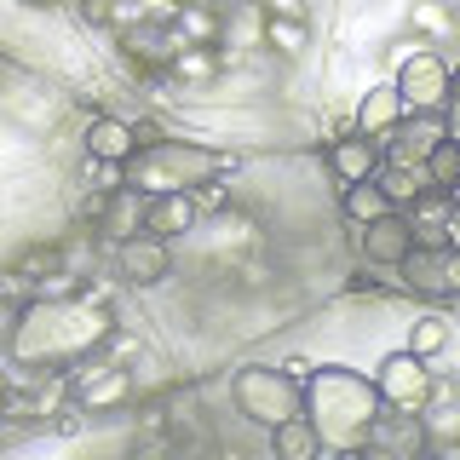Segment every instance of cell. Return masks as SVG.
<instances>
[{
  "label": "cell",
  "mask_w": 460,
  "mask_h": 460,
  "mask_svg": "<svg viewBox=\"0 0 460 460\" xmlns=\"http://www.w3.org/2000/svg\"><path fill=\"white\" fill-rule=\"evenodd\" d=\"M426 172H431V184H438V190H455V184H460V138H443L438 150H431Z\"/></svg>",
  "instance_id": "26"
},
{
  "label": "cell",
  "mask_w": 460,
  "mask_h": 460,
  "mask_svg": "<svg viewBox=\"0 0 460 460\" xmlns=\"http://www.w3.org/2000/svg\"><path fill=\"white\" fill-rule=\"evenodd\" d=\"M455 98H460V69H455Z\"/></svg>",
  "instance_id": "33"
},
{
  "label": "cell",
  "mask_w": 460,
  "mask_h": 460,
  "mask_svg": "<svg viewBox=\"0 0 460 460\" xmlns=\"http://www.w3.org/2000/svg\"><path fill=\"white\" fill-rule=\"evenodd\" d=\"M115 277L127 288H155L172 277V242L155 236V230H138V236L115 242Z\"/></svg>",
  "instance_id": "11"
},
{
  "label": "cell",
  "mask_w": 460,
  "mask_h": 460,
  "mask_svg": "<svg viewBox=\"0 0 460 460\" xmlns=\"http://www.w3.org/2000/svg\"><path fill=\"white\" fill-rule=\"evenodd\" d=\"M340 208H345L351 225H368V219H385L397 201H392V190H385L380 179H363V184H345L340 190Z\"/></svg>",
  "instance_id": "21"
},
{
  "label": "cell",
  "mask_w": 460,
  "mask_h": 460,
  "mask_svg": "<svg viewBox=\"0 0 460 460\" xmlns=\"http://www.w3.org/2000/svg\"><path fill=\"white\" fill-rule=\"evenodd\" d=\"M449 201H455V219H460V184H455V190H449Z\"/></svg>",
  "instance_id": "32"
},
{
  "label": "cell",
  "mask_w": 460,
  "mask_h": 460,
  "mask_svg": "<svg viewBox=\"0 0 460 460\" xmlns=\"http://www.w3.org/2000/svg\"><path fill=\"white\" fill-rule=\"evenodd\" d=\"M414 29H426V35H443V29H449V12H443L438 0H414Z\"/></svg>",
  "instance_id": "27"
},
{
  "label": "cell",
  "mask_w": 460,
  "mask_h": 460,
  "mask_svg": "<svg viewBox=\"0 0 460 460\" xmlns=\"http://www.w3.org/2000/svg\"><path fill=\"white\" fill-rule=\"evenodd\" d=\"M69 397H75L81 414H110L133 397V368L110 363V351H98L81 368H69Z\"/></svg>",
  "instance_id": "7"
},
{
  "label": "cell",
  "mask_w": 460,
  "mask_h": 460,
  "mask_svg": "<svg viewBox=\"0 0 460 460\" xmlns=\"http://www.w3.org/2000/svg\"><path fill=\"white\" fill-rule=\"evenodd\" d=\"M414 248V225H409V213L392 208L385 219H368V225H357V259L374 270H397L402 259H409Z\"/></svg>",
  "instance_id": "12"
},
{
  "label": "cell",
  "mask_w": 460,
  "mask_h": 460,
  "mask_svg": "<svg viewBox=\"0 0 460 460\" xmlns=\"http://www.w3.org/2000/svg\"><path fill=\"white\" fill-rule=\"evenodd\" d=\"M409 115V104H402V93H397V81H380V86H368L363 93V104H357V133H368V138H385L392 127Z\"/></svg>",
  "instance_id": "18"
},
{
  "label": "cell",
  "mask_w": 460,
  "mask_h": 460,
  "mask_svg": "<svg viewBox=\"0 0 460 460\" xmlns=\"http://www.w3.org/2000/svg\"><path fill=\"white\" fill-rule=\"evenodd\" d=\"M374 179H380L385 190H392L397 208H409L414 196H426V190H431V172H426V167H392V162H385L380 172H374Z\"/></svg>",
  "instance_id": "24"
},
{
  "label": "cell",
  "mask_w": 460,
  "mask_h": 460,
  "mask_svg": "<svg viewBox=\"0 0 460 460\" xmlns=\"http://www.w3.org/2000/svg\"><path fill=\"white\" fill-rule=\"evenodd\" d=\"M201 219V190H172V196H150V213H144V230H155V236H184V230H196Z\"/></svg>",
  "instance_id": "17"
},
{
  "label": "cell",
  "mask_w": 460,
  "mask_h": 460,
  "mask_svg": "<svg viewBox=\"0 0 460 460\" xmlns=\"http://www.w3.org/2000/svg\"><path fill=\"white\" fill-rule=\"evenodd\" d=\"M253 6L265 12V18H311L305 0H253Z\"/></svg>",
  "instance_id": "28"
},
{
  "label": "cell",
  "mask_w": 460,
  "mask_h": 460,
  "mask_svg": "<svg viewBox=\"0 0 460 460\" xmlns=\"http://www.w3.org/2000/svg\"><path fill=\"white\" fill-rule=\"evenodd\" d=\"M270 449L282 460H311V455H323V431H316L311 414H294V420L270 426Z\"/></svg>",
  "instance_id": "20"
},
{
  "label": "cell",
  "mask_w": 460,
  "mask_h": 460,
  "mask_svg": "<svg viewBox=\"0 0 460 460\" xmlns=\"http://www.w3.org/2000/svg\"><path fill=\"white\" fill-rule=\"evenodd\" d=\"M259 47H270L282 58H299L311 47V23L305 18H259Z\"/></svg>",
  "instance_id": "22"
},
{
  "label": "cell",
  "mask_w": 460,
  "mask_h": 460,
  "mask_svg": "<svg viewBox=\"0 0 460 460\" xmlns=\"http://www.w3.org/2000/svg\"><path fill=\"white\" fill-rule=\"evenodd\" d=\"M121 40V52H127V64L138 69V75H172V64H179V52L190 47L184 40V29L172 23V18H150V23H138V29H127V35H115Z\"/></svg>",
  "instance_id": "9"
},
{
  "label": "cell",
  "mask_w": 460,
  "mask_h": 460,
  "mask_svg": "<svg viewBox=\"0 0 460 460\" xmlns=\"http://www.w3.org/2000/svg\"><path fill=\"white\" fill-rule=\"evenodd\" d=\"M29 6H86V0H29Z\"/></svg>",
  "instance_id": "30"
},
{
  "label": "cell",
  "mask_w": 460,
  "mask_h": 460,
  "mask_svg": "<svg viewBox=\"0 0 460 460\" xmlns=\"http://www.w3.org/2000/svg\"><path fill=\"white\" fill-rule=\"evenodd\" d=\"M110 294L69 288V294H29L6 323V351L23 374H69L98 357L115 334Z\"/></svg>",
  "instance_id": "1"
},
{
  "label": "cell",
  "mask_w": 460,
  "mask_h": 460,
  "mask_svg": "<svg viewBox=\"0 0 460 460\" xmlns=\"http://www.w3.org/2000/svg\"><path fill=\"white\" fill-rule=\"evenodd\" d=\"M397 93H402V104L409 110H449V98H455V69H449V58L443 52H431L414 40V52L397 64Z\"/></svg>",
  "instance_id": "5"
},
{
  "label": "cell",
  "mask_w": 460,
  "mask_h": 460,
  "mask_svg": "<svg viewBox=\"0 0 460 460\" xmlns=\"http://www.w3.org/2000/svg\"><path fill=\"white\" fill-rule=\"evenodd\" d=\"M374 385H380V397L392 402V409H426V402H431V357H420V351L402 345V351L380 357Z\"/></svg>",
  "instance_id": "10"
},
{
  "label": "cell",
  "mask_w": 460,
  "mask_h": 460,
  "mask_svg": "<svg viewBox=\"0 0 460 460\" xmlns=\"http://www.w3.org/2000/svg\"><path fill=\"white\" fill-rule=\"evenodd\" d=\"M449 248H455V253H460V219H455V225H449Z\"/></svg>",
  "instance_id": "31"
},
{
  "label": "cell",
  "mask_w": 460,
  "mask_h": 460,
  "mask_svg": "<svg viewBox=\"0 0 460 460\" xmlns=\"http://www.w3.org/2000/svg\"><path fill=\"white\" fill-rule=\"evenodd\" d=\"M392 277L409 288V294H420V299H460V253L449 248V242H438V248H426V242H414L409 259L392 270Z\"/></svg>",
  "instance_id": "6"
},
{
  "label": "cell",
  "mask_w": 460,
  "mask_h": 460,
  "mask_svg": "<svg viewBox=\"0 0 460 460\" xmlns=\"http://www.w3.org/2000/svg\"><path fill=\"white\" fill-rule=\"evenodd\" d=\"M449 334H455L449 316H443V311H426V316H414V323H409V351L443 357V351H449Z\"/></svg>",
  "instance_id": "23"
},
{
  "label": "cell",
  "mask_w": 460,
  "mask_h": 460,
  "mask_svg": "<svg viewBox=\"0 0 460 460\" xmlns=\"http://www.w3.org/2000/svg\"><path fill=\"white\" fill-rule=\"evenodd\" d=\"M230 402H236L242 420L253 426H282L294 414H305V380H294L282 363H248L230 374Z\"/></svg>",
  "instance_id": "4"
},
{
  "label": "cell",
  "mask_w": 460,
  "mask_h": 460,
  "mask_svg": "<svg viewBox=\"0 0 460 460\" xmlns=\"http://www.w3.org/2000/svg\"><path fill=\"white\" fill-rule=\"evenodd\" d=\"M402 213H409V225H414V242H426V248L449 242V225H455V201H449V190H438V184H431V190L414 196Z\"/></svg>",
  "instance_id": "19"
},
{
  "label": "cell",
  "mask_w": 460,
  "mask_h": 460,
  "mask_svg": "<svg viewBox=\"0 0 460 460\" xmlns=\"http://www.w3.org/2000/svg\"><path fill=\"white\" fill-rule=\"evenodd\" d=\"M426 420H420V409H392L385 402V414L374 420V438H368V449H392V455H414V449H426Z\"/></svg>",
  "instance_id": "16"
},
{
  "label": "cell",
  "mask_w": 460,
  "mask_h": 460,
  "mask_svg": "<svg viewBox=\"0 0 460 460\" xmlns=\"http://www.w3.org/2000/svg\"><path fill=\"white\" fill-rule=\"evenodd\" d=\"M86 155L93 162H110V167H127L138 155V121H121V115H93V127H86Z\"/></svg>",
  "instance_id": "14"
},
{
  "label": "cell",
  "mask_w": 460,
  "mask_h": 460,
  "mask_svg": "<svg viewBox=\"0 0 460 460\" xmlns=\"http://www.w3.org/2000/svg\"><path fill=\"white\" fill-rule=\"evenodd\" d=\"M288 374H294V380H311V374H316V363H311V357H288V363H282Z\"/></svg>",
  "instance_id": "29"
},
{
  "label": "cell",
  "mask_w": 460,
  "mask_h": 460,
  "mask_svg": "<svg viewBox=\"0 0 460 460\" xmlns=\"http://www.w3.org/2000/svg\"><path fill=\"white\" fill-rule=\"evenodd\" d=\"M127 184L144 196H172V190H213L225 172H236V155L213 150L201 138H155L138 144V155L121 167Z\"/></svg>",
  "instance_id": "3"
},
{
  "label": "cell",
  "mask_w": 460,
  "mask_h": 460,
  "mask_svg": "<svg viewBox=\"0 0 460 460\" xmlns=\"http://www.w3.org/2000/svg\"><path fill=\"white\" fill-rule=\"evenodd\" d=\"M385 167V150H380V138H368V133H345V138H334L328 144V172L340 179V190L345 184H363V179H374V172Z\"/></svg>",
  "instance_id": "13"
},
{
  "label": "cell",
  "mask_w": 460,
  "mask_h": 460,
  "mask_svg": "<svg viewBox=\"0 0 460 460\" xmlns=\"http://www.w3.org/2000/svg\"><path fill=\"white\" fill-rule=\"evenodd\" d=\"M144 213H150V196L133 190V184H115V190L104 196V213L93 219V230L115 248V242H127V236H138V230H144Z\"/></svg>",
  "instance_id": "15"
},
{
  "label": "cell",
  "mask_w": 460,
  "mask_h": 460,
  "mask_svg": "<svg viewBox=\"0 0 460 460\" xmlns=\"http://www.w3.org/2000/svg\"><path fill=\"white\" fill-rule=\"evenodd\" d=\"M443 138H449V115H443V110H409L392 133L380 138V150H385L392 167H426L431 150H438Z\"/></svg>",
  "instance_id": "8"
},
{
  "label": "cell",
  "mask_w": 460,
  "mask_h": 460,
  "mask_svg": "<svg viewBox=\"0 0 460 460\" xmlns=\"http://www.w3.org/2000/svg\"><path fill=\"white\" fill-rule=\"evenodd\" d=\"M219 69H225V52L219 47H184L179 64H172V75H179V81H213Z\"/></svg>",
  "instance_id": "25"
},
{
  "label": "cell",
  "mask_w": 460,
  "mask_h": 460,
  "mask_svg": "<svg viewBox=\"0 0 460 460\" xmlns=\"http://www.w3.org/2000/svg\"><path fill=\"white\" fill-rule=\"evenodd\" d=\"M305 414L316 420V431H323V449L357 455V449H368L374 420L385 414V397H380V385H374V374L323 363L305 380Z\"/></svg>",
  "instance_id": "2"
}]
</instances>
